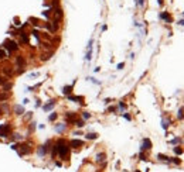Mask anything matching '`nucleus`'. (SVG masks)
Segmentation results:
<instances>
[{
    "label": "nucleus",
    "instance_id": "nucleus-40",
    "mask_svg": "<svg viewBox=\"0 0 184 172\" xmlns=\"http://www.w3.org/2000/svg\"><path fill=\"white\" fill-rule=\"evenodd\" d=\"M108 112H109V113H113V112H116V107H113V106H112V107H109V109H108Z\"/></svg>",
    "mask_w": 184,
    "mask_h": 172
},
{
    "label": "nucleus",
    "instance_id": "nucleus-2",
    "mask_svg": "<svg viewBox=\"0 0 184 172\" xmlns=\"http://www.w3.org/2000/svg\"><path fill=\"white\" fill-rule=\"evenodd\" d=\"M3 45H4V48H6V49L10 52V54L18 49V45H17V42H16L14 40H10V38H7V40L3 42Z\"/></svg>",
    "mask_w": 184,
    "mask_h": 172
},
{
    "label": "nucleus",
    "instance_id": "nucleus-46",
    "mask_svg": "<svg viewBox=\"0 0 184 172\" xmlns=\"http://www.w3.org/2000/svg\"><path fill=\"white\" fill-rule=\"evenodd\" d=\"M27 103H28V99H24V100H23V106H24V104H27Z\"/></svg>",
    "mask_w": 184,
    "mask_h": 172
},
{
    "label": "nucleus",
    "instance_id": "nucleus-4",
    "mask_svg": "<svg viewBox=\"0 0 184 172\" xmlns=\"http://www.w3.org/2000/svg\"><path fill=\"white\" fill-rule=\"evenodd\" d=\"M17 151H18L20 157H23V155H27V154H30V152H31V147H30L28 144H18Z\"/></svg>",
    "mask_w": 184,
    "mask_h": 172
},
{
    "label": "nucleus",
    "instance_id": "nucleus-44",
    "mask_svg": "<svg viewBox=\"0 0 184 172\" xmlns=\"http://www.w3.org/2000/svg\"><path fill=\"white\" fill-rule=\"evenodd\" d=\"M106 28H108V25H106V24H103V25H102V31H106Z\"/></svg>",
    "mask_w": 184,
    "mask_h": 172
},
{
    "label": "nucleus",
    "instance_id": "nucleus-41",
    "mask_svg": "<svg viewBox=\"0 0 184 172\" xmlns=\"http://www.w3.org/2000/svg\"><path fill=\"white\" fill-rule=\"evenodd\" d=\"M6 80H7V79H4V78H3V76H0V85H3V83H4V82H6Z\"/></svg>",
    "mask_w": 184,
    "mask_h": 172
},
{
    "label": "nucleus",
    "instance_id": "nucleus-25",
    "mask_svg": "<svg viewBox=\"0 0 184 172\" xmlns=\"http://www.w3.org/2000/svg\"><path fill=\"white\" fill-rule=\"evenodd\" d=\"M9 99V93H0V102H3V100H7Z\"/></svg>",
    "mask_w": 184,
    "mask_h": 172
},
{
    "label": "nucleus",
    "instance_id": "nucleus-45",
    "mask_svg": "<svg viewBox=\"0 0 184 172\" xmlns=\"http://www.w3.org/2000/svg\"><path fill=\"white\" fill-rule=\"evenodd\" d=\"M41 106V102L40 100H37V103H35V107H40Z\"/></svg>",
    "mask_w": 184,
    "mask_h": 172
},
{
    "label": "nucleus",
    "instance_id": "nucleus-13",
    "mask_svg": "<svg viewBox=\"0 0 184 172\" xmlns=\"http://www.w3.org/2000/svg\"><path fill=\"white\" fill-rule=\"evenodd\" d=\"M68 100H71V102H78V103H84V96H72V95H69V96H68Z\"/></svg>",
    "mask_w": 184,
    "mask_h": 172
},
{
    "label": "nucleus",
    "instance_id": "nucleus-30",
    "mask_svg": "<svg viewBox=\"0 0 184 172\" xmlns=\"http://www.w3.org/2000/svg\"><path fill=\"white\" fill-rule=\"evenodd\" d=\"M34 130H35V123L33 121V123H30V128H28V131H30V133H33Z\"/></svg>",
    "mask_w": 184,
    "mask_h": 172
},
{
    "label": "nucleus",
    "instance_id": "nucleus-10",
    "mask_svg": "<svg viewBox=\"0 0 184 172\" xmlns=\"http://www.w3.org/2000/svg\"><path fill=\"white\" fill-rule=\"evenodd\" d=\"M74 85H75V82H74L72 85H69V86H64V88H62V93H64V95H67V96H69V95L72 93Z\"/></svg>",
    "mask_w": 184,
    "mask_h": 172
},
{
    "label": "nucleus",
    "instance_id": "nucleus-15",
    "mask_svg": "<svg viewBox=\"0 0 184 172\" xmlns=\"http://www.w3.org/2000/svg\"><path fill=\"white\" fill-rule=\"evenodd\" d=\"M170 124H171V120H170V119H163V120H162V127H163L164 130H167V128L170 127Z\"/></svg>",
    "mask_w": 184,
    "mask_h": 172
},
{
    "label": "nucleus",
    "instance_id": "nucleus-17",
    "mask_svg": "<svg viewBox=\"0 0 184 172\" xmlns=\"http://www.w3.org/2000/svg\"><path fill=\"white\" fill-rule=\"evenodd\" d=\"M105 158H106L105 152H99V154H96V162H103Z\"/></svg>",
    "mask_w": 184,
    "mask_h": 172
},
{
    "label": "nucleus",
    "instance_id": "nucleus-38",
    "mask_svg": "<svg viewBox=\"0 0 184 172\" xmlns=\"http://www.w3.org/2000/svg\"><path fill=\"white\" fill-rule=\"evenodd\" d=\"M116 68H118V69H123V68H125V64H123V62H120V64H118V66H116Z\"/></svg>",
    "mask_w": 184,
    "mask_h": 172
},
{
    "label": "nucleus",
    "instance_id": "nucleus-1",
    "mask_svg": "<svg viewBox=\"0 0 184 172\" xmlns=\"http://www.w3.org/2000/svg\"><path fill=\"white\" fill-rule=\"evenodd\" d=\"M55 147H57V152H58V155H60L62 160H67V158L69 157V144H68L65 140L60 138V140L55 143Z\"/></svg>",
    "mask_w": 184,
    "mask_h": 172
},
{
    "label": "nucleus",
    "instance_id": "nucleus-36",
    "mask_svg": "<svg viewBox=\"0 0 184 172\" xmlns=\"http://www.w3.org/2000/svg\"><path fill=\"white\" fill-rule=\"evenodd\" d=\"M123 117H125L128 121H130V120H132V116H130V114H128V113H123Z\"/></svg>",
    "mask_w": 184,
    "mask_h": 172
},
{
    "label": "nucleus",
    "instance_id": "nucleus-22",
    "mask_svg": "<svg viewBox=\"0 0 184 172\" xmlns=\"http://www.w3.org/2000/svg\"><path fill=\"white\" fill-rule=\"evenodd\" d=\"M173 151H174L176 155H181V154H183V148H181V147H174Z\"/></svg>",
    "mask_w": 184,
    "mask_h": 172
},
{
    "label": "nucleus",
    "instance_id": "nucleus-42",
    "mask_svg": "<svg viewBox=\"0 0 184 172\" xmlns=\"http://www.w3.org/2000/svg\"><path fill=\"white\" fill-rule=\"evenodd\" d=\"M14 24H16V25H20V20H18V18H14Z\"/></svg>",
    "mask_w": 184,
    "mask_h": 172
},
{
    "label": "nucleus",
    "instance_id": "nucleus-16",
    "mask_svg": "<svg viewBox=\"0 0 184 172\" xmlns=\"http://www.w3.org/2000/svg\"><path fill=\"white\" fill-rule=\"evenodd\" d=\"M9 112H10V109H9V106H7V104H6L4 102H3V103L0 104V113H6V114H7Z\"/></svg>",
    "mask_w": 184,
    "mask_h": 172
},
{
    "label": "nucleus",
    "instance_id": "nucleus-43",
    "mask_svg": "<svg viewBox=\"0 0 184 172\" xmlns=\"http://www.w3.org/2000/svg\"><path fill=\"white\" fill-rule=\"evenodd\" d=\"M179 25H184V18L183 20H179Z\"/></svg>",
    "mask_w": 184,
    "mask_h": 172
},
{
    "label": "nucleus",
    "instance_id": "nucleus-9",
    "mask_svg": "<svg viewBox=\"0 0 184 172\" xmlns=\"http://www.w3.org/2000/svg\"><path fill=\"white\" fill-rule=\"evenodd\" d=\"M16 64H17L18 68H26V58L21 56V55H18V56L16 58Z\"/></svg>",
    "mask_w": 184,
    "mask_h": 172
},
{
    "label": "nucleus",
    "instance_id": "nucleus-39",
    "mask_svg": "<svg viewBox=\"0 0 184 172\" xmlns=\"http://www.w3.org/2000/svg\"><path fill=\"white\" fill-rule=\"evenodd\" d=\"M31 117H33V113H31V112H28V113L26 114V119H27V120H30Z\"/></svg>",
    "mask_w": 184,
    "mask_h": 172
},
{
    "label": "nucleus",
    "instance_id": "nucleus-11",
    "mask_svg": "<svg viewBox=\"0 0 184 172\" xmlns=\"http://www.w3.org/2000/svg\"><path fill=\"white\" fill-rule=\"evenodd\" d=\"M54 106H55V100H50L47 104L43 106V110H44V112H50V110H52Z\"/></svg>",
    "mask_w": 184,
    "mask_h": 172
},
{
    "label": "nucleus",
    "instance_id": "nucleus-29",
    "mask_svg": "<svg viewBox=\"0 0 184 172\" xmlns=\"http://www.w3.org/2000/svg\"><path fill=\"white\" fill-rule=\"evenodd\" d=\"M170 162H174L176 165H180V164H181V161H180V158H171V160H170Z\"/></svg>",
    "mask_w": 184,
    "mask_h": 172
},
{
    "label": "nucleus",
    "instance_id": "nucleus-31",
    "mask_svg": "<svg viewBox=\"0 0 184 172\" xmlns=\"http://www.w3.org/2000/svg\"><path fill=\"white\" fill-rule=\"evenodd\" d=\"M7 56V54H6V51L4 49H0V59H4Z\"/></svg>",
    "mask_w": 184,
    "mask_h": 172
},
{
    "label": "nucleus",
    "instance_id": "nucleus-18",
    "mask_svg": "<svg viewBox=\"0 0 184 172\" xmlns=\"http://www.w3.org/2000/svg\"><path fill=\"white\" fill-rule=\"evenodd\" d=\"M85 138H86V140H96V138H98V134H96V133H88V134H85Z\"/></svg>",
    "mask_w": 184,
    "mask_h": 172
},
{
    "label": "nucleus",
    "instance_id": "nucleus-26",
    "mask_svg": "<svg viewBox=\"0 0 184 172\" xmlns=\"http://www.w3.org/2000/svg\"><path fill=\"white\" fill-rule=\"evenodd\" d=\"M51 55H52L51 52H50V54H44V55L41 56V61H47V59H50V58H51Z\"/></svg>",
    "mask_w": 184,
    "mask_h": 172
},
{
    "label": "nucleus",
    "instance_id": "nucleus-23",
    "mask_svg": "<svg viewBox=\"0 0 184 172\" xmlns=\"http://www.w3.org/2000/svg\"><path fill=\"white\" fill-rule=\"evenodd\" d=\"M177 119H179V120H183L184 119V109L183 107H180V110H179V113H177Z\"/></svg>",
    "mask_w": 184,
    "mask_h": 172
},
{
    "label": "nucleus",
    "instance_id": "nucleus-35",
    "mask_svg": "<svg viewBox=\"0 0 184 172\" xmlns=\"http://www.w3.org/2000/svg\"><path fill=\"white\" fill-rule=\"evenodd\" d=\"M139 157H140V160H142V161H146V160H147V158H146V155H145V151H140V155H139Z\"/></svg>",
    "mask_w": 184,
    "mask_h": 172
},
{
    "label": "nucleus",
    "instance_id": "nucleus-7",
    "mask_svg": "<svg viewBox=\"0 0 184 172\" xmlns=\"http://www.w3.org/2000/svg\"><path fill=\"white\" fill-rule=\"evenodd\" d=\"M84 145V141L82 140H71L69 141V148H81Z\"/></svg>",
    "mask_w": 184,
    "mask_h": 172
},
{
    "label": "nucleus",
    "instance_id": "nucleus-47",
    "mask_svg": "<svg viewBox=\"0 0 184 172\" xmlns=\"http://www.w3.org/2000/svg\"><path fill=\"white\" fill-rule=\"evenodd\" d=\"M157 3H159V6H163V3H164V1H163V0H157Z\"/></svg>",
    "mask_w": 184,
    "mask_h": 172
},
{
    "label": "nucleus",
    "instance_id": "nucleus-37",
    "mask_svg": "<svg viewBox=\"0 0 184 172\" xmlns=\"http://www.w3.org/2000/svg\"><path fill=\"white\" fill-rule=\"evenodd\" d=\"M136 3H137V6H140V7L145 6V0H136Z\"/></svg>",
    "mask_w": 184,
    "mask_h": 172
},
{
    "label": "nucleus",
    "instance_id": "nucleus-27",
    "mask_svg": "<svg viewBox=\"0 0 184 172\" xmlns=\"http://www.w3.org/2000/svg\"><path fill=\"white\" fill-rule=\"evenodd\" d=\"M82 119H84V120H88V119H91V114H89L88 112H82Z\"/></svg>",
    "mask_w": 184,
    "mask_h": 172
},
{
    "label": "nucleus",
    "instance_id": "nucleus-21",
    "mask_svg": "<svg viewBox=\"0 0 184 172\" xmlns=\"http://www.w3.org/2000/svg\"><path fill=\"white\" fill-rule=\"evenodd\" d=\"M170 144H173V145H177V144H181V138H180V137H176V138H173V140L170 141Z\"/></svg>",
    "mask_w": 184,
    "mask_h": 172
},
{
    "label": "nucleus",
    "instance_id": "nucleus-33",
    "mask_svg": "<svg viewBox=\"0 0 184 172\" xmlns=\"http://www.w3.org/2000/svg\"><path fill=\"white\" fill-rule=\"evenodd\" d=\"M37 76H40V72H33L28 75V78H37Z\"/></svg>",
    "mask_w": 184,
    "mask_h": 172
},
{
    "label": "nucleus",
    "instance_id": "nucleus-24",
    "mask_svg": "<svg viewBox=\"0 0 184 172\" xmlns=\"http://www.w3.org/2000/svg\"><path fill=\"white\" fill-rule=\"evenodd\" d=\"M57 117H58V114H57V113H51V114L48 116V120H50V121H55V120H57Z\"/></svg>",
    "mask_w": 184,
    "mask_h": 172
},
{
    "label": "nucleus",
    "instance_id": "nucleus-34",
    "mask_svg": "<svg viewBox=\"0 0 184 172\" xmlns=\"http://www.w3.org/2000/svg\"><path fill=\"white\" fill-rule=\"evenodd\" d=\"M119 109H120V110H122V112H123V110H125V109H126V104H125V103H123V102H119Z\"/></svg>",
    "mask_w": 184,
    "mask_h": 172
},
{
    "label": "nucleus",
    "instance_id": "nucleus-28",
    "mask_svg": "<svg viewBox=\"0 0 184 172\" xmlns=\"http://www.w3.org/2000/svg\"><path fill=\"white\" fill-rule=\"evenodd\" d=\"M14 137H13V140L14 141H20V140H23V136L21 134H13Z\"/></svg>",
    "mask_w": 184,
    "mask_h": 172
},
{
    "label": "nucleus",
    "instance_id": "nucleus-8",
    "mask_svg": "<svg viewBox=\"0 0 184 172\" xmlns=\"http://www.w3.org/2000/svg\"><path fill=\"white\" fill-rule=\"evenodd\" d=\"M65 120H67L68 123H75V120H77V114L72 113V112H68V113H65Z\"/></svg>",
    "mask_w": 184,
    "mask_h": 172
},
{
    "label": "nucleus",
    "instance_id": "nucleus-14",
    "mask_svg": "<svg viewBox=\"0 0 184 172\" xmlns=\"http://www.w3.org/2000/svg\"><path fill=\"white\" fill-rule=\"evenodd\" d=\"M65 128H67V124H55V131L58 134H62L65 131Z\"/></svg>",
    "mask_w": 184,
    "mask_h": 172
},
{
    "label": "nucleus",
    "instance_id": "nucleus-20",
    "mask_svg": "<svg viewBox=\"0 0 184 172\" xmlns=\"http://www.w3.org/2000/svg\"><path fill=\"white\" fill-rule=\"evenodd\" d=\"M74 124H75L77 127H79V128H81V127H84V126H85V121H84V120H78V119H77Z\"/></svg>",
    "mask_w": 184,
    "mask_h": 172
},
{
    "label": "nucleus",
    "instance_id": "nucleus-3",
    "mask_svg": "<svg viewBox=\"0 0 184 172\" xmlns=\"http://www.w3.org/2000/svg\"><path fill=\"white\" fill-rule=\"evenodd\" d=\"M9 136H11V127L9 124H0V137L4 138Z\"/></svg>",
    "mask_w": 184,
    "mask_h": 172
},
{
    "label": "nucleus",
    "instance_id": "nucleus-5",
    "mask_svg": "<svg viewBox=\"0 0 184 172\" xmlns=\"http://www.w3.org/2000/svg\"><path fill=\"white\" fill-rule=\"evenodd\" d=\"M159 18L163 20V21H166V23H173V17H171V14L169 11H162L160 16H159Z\"/></svg>",
    "mask_w": 184,
    "mask_h": 172
},
{
    "label": "nucleus",
    "instance_id": "nucleus-12",
    "mask_svg": "<svg viewBox=\"0 0 184 172\" xmlns=\"http://www.w3.org/2000/svg\"><path fill=\"white\" fill-rule=\"evenodd\" d=\"M14 113H16L17 116H21L23 113H26V112H24V106H23V104H16V106H14Z\"/></svg>",
    "mask_w": 184,
    "mask_h": 172
},
{
    "label": "nucleus",
    "instance_id": "nucleus-32",
    "mask_svg": "<svg viewBox=\"0 0 184 172\" xmlns=\"http://www.w3.org/2000/svg\"><path fill=\"white\" fill-rule=\"evenodd\" d=\"M33 35H34V37L40 41V34H38V31H37V30H33Z\"/></svg>",
    "mask_w": 184,
    "mask_h": 172
},
{
    "label": "nucleus",
    "instance_id": "nucleus-6",
    "mask_svg": "<svg viewBox=\"0 0 184 172\" xmlns=\"http://www.w3.org/2000/svg\"><path fill=\"white\" fill-rule=\"evenodd\" d=\"M149 150H152V141H150V138H145L142 141L140 151H149Z\"/></svg>",
    "mask_w": 184,
    "mask_h": 172
},
{
    "label": "nucleus",
    "instance_id": "nucleus-48",
    "mask_svg": "<svg viewBox=\"0 0 184 172\" xmlns=\"http://www.w3.org/2000/svg\"><path fill=\"white\" fill-rule=\"evenodd\" d=\"M136 172H140V171H136Z\"/></svg>",
    "mask_w": 184,
    "mask_h": 172
},
{
    "label": "nucleus",
    "instance_id": "nucleus-19",
    "mask_svg": "<svg viewBox=\"0 0 184 172\" xmlns=\"http://www.w3.org/2000/svg\"><path fill=\"white\" fill-rule=\"evenodd\" d=\"M157 158L160 160V161H164V162H170V157H167V155H163V154H157Z\"/></svg>",
    "mask_w": 184,
    "mask_h": 172
}]
</instances>
